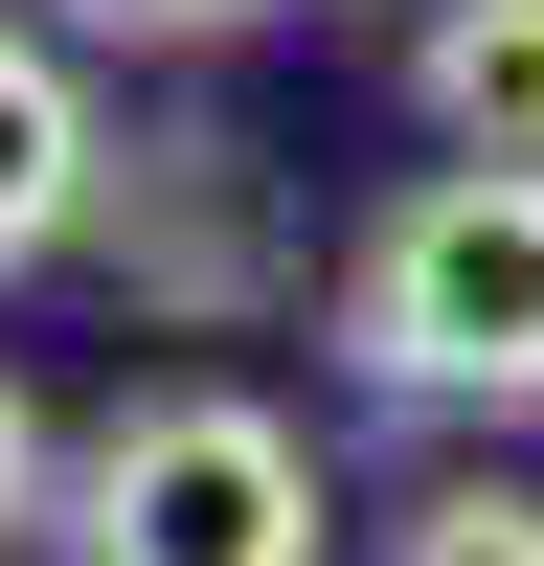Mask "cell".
<instances>
[{"instance_id": "6da1fadb", "label": "cell", "mask_w": 544, "mask_h": 566, "mask_svg": "<svg viewBox=\"0 0 544 566\" xmlns=\"http://www.w3.org/2000/svg\"><path fill=\"white\" fill-rule=\"evenodd\" d=\"M341 363L386 408H544V159H453L341 250Z\"/></svg>"}, {"instance_id": "7a4b0ae2", "label": "cell", "mask_w": 544, "mask_h": 566, "mask_svg": "<svg viewBox=\"0 0 544 566\" xmlns=\"http://www.w3.org/2000/svg\"><path fill=\"white\" fill-rule=\"evenodd\" d=\"M317 453L272 431L250 386H159V408H114L91 431V476H69V566H317Z\"/></svg>"}, {"instance_id": "3957f363", "label": "cell", "mask_w": 544, "mask_h": 566, "mask_svg": "<svg viewBox=\"0 0 544 566\" xmlns=\"http://www.w3.org/2000/svg\"><path fill=\"white\" fill-rule=\"evenodd\" d=\"M91 227H114V272L159 317H227L272 272V227H250V136H136V159H91Z\"/></svg>"}, {"instance_id": "277c9868", "label": "cell", "mask_w": 544, "mask_h": 566, "mask_svg": "<svg viewBox=\"0 0 544 566\" xmlns=\"http://www.w3.org/2000/svg\"><path fill=\"white\" fill-rule=\"evenodd\" d=\"M91 159H114V136H91L69 45H23V23H0V272H23V250H69V227H91Z\"/></svg>"}, {"instance_id": "5b68a950", "label": "cell", "mask_w": 544, "mask_h": 566, "mask_svg": "<svg viewBox=\"0 0 544 566\" xmlns=\"http://www.w3.org/2000/svg\"><path fill=\"white\" fill-rule=\"evenodd\" d=\"M408 91H431L453 159H544V0H431Z\"/></svg>"}, {"instance_id": "8992f818", "label": "cell", "mask_w": 544, "mask_h": 566, "mask_svg": "<svg viewBox=\"0 0 544 566\" xmlns=\"http://www.w3.org/2000/svg\"><path fill=\"white\" fill-rule=\"evenodd\" d=\"M386 566H544V499H522V476H431V499L386 522Z\"/></svg>"}, {"instance_id": "52a82bcc", "label": "cell", "mask_w": 544, "mask_h": 566, "mask_svg": "<svg viewBox=\"0 0 544 566\" xmlns=\"http://www.w3.org/2000/svg\"><path fill=\"white\" fill-rule=\"evenodd\" d=\"M23 522H69V476H45V408H23V363H0V544Z\"/></svg>"}, {"instance_id": "ba28073f", "label": "cell", "mask_w": 544, "mask_h": 566, "mask_svg": "<svg viewBox=\"0 0 544 566\" xmlns=\"http://www.w3.org/2000/svg\"><path fill=\"white\" fill-rule=\"evenodd\" d=\"M69 23H114V45H227L250 0H69Z\"/></svg>"}]
</instances>
